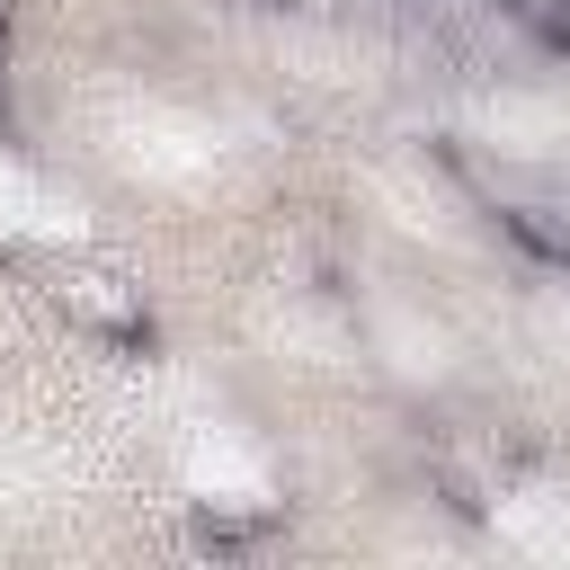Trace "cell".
Wrapping results in <instances>:
<instances>
[{"instance_id":"2","label":"cell","mask_w":570,"mask_h":570,"mask_svg":"<svg viewBox=\"0 0 570 570\" xmlns=\"http://www.w3.org/2000/svg\"><path fill=\"white\" fill-rule=\"evenodd\" d=\"M534 45H552V53H570V0H499Z\"/></svg>"},{"instance_id":"1","label":"cell","mask_w":570,"mask_h":570,"mask_svg":"<svg viewBox=\"0 0 570 570\" xmlns=\"http://www.w3.org/2000/svg\"><path fill=\"white\" fill-rule=\"evenodd\" d=\"M53 303H62V321H80V330L107 338V347H151V303H142V285L116 276V267H62V276H53Z\"/></svg>"},{"instance_id":"3","label":"cell","mask_w":570,"mask_h":570,"mask_svg":"<svg viewBox=\"0 0 570 570\" xmlns=\"http://www.w3.org/2000/svg\"><path fill=\"white\" fill-rule=\"evenodd\" d=\"M0 27H9V0H0Z\"/></svg>"}]
</instances>
